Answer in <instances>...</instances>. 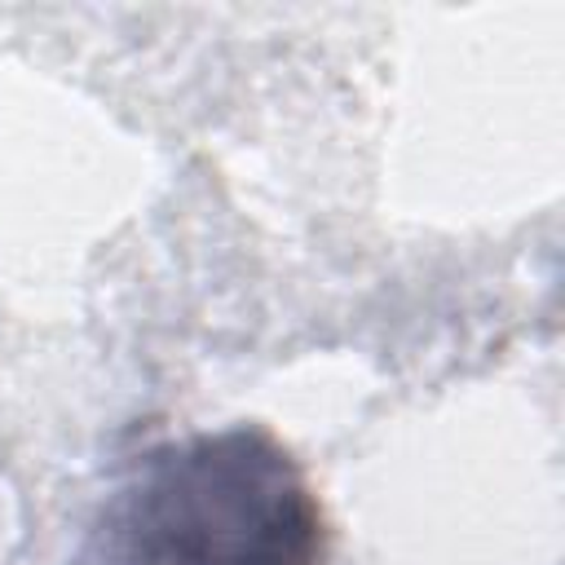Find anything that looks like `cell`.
Masks as SVG:
<instances>
[{"instance_id":"6da1fadb","label":"cell","mask_w":565,"mask_h":565,"mask_svg":"<svg viewBox=\"0 0 565 565\" xmlns=\"http://www.w3.org/2000/svg\"><path fill=\"white\" fill-rule=\"evenodd\" d=\"M322 512L260 428L150 450L106 499L84 565H313Z\"/></svg>"}]
</instances>
